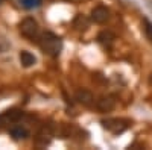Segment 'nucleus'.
Masks as SVG:
<instances>
[{"label": "nucleus", "instance_id": "1", "mask_svg": "<svg viewBox=\"0 0 152 150\" xmlns=\"http://www.w3.org/2000/svg\"><path fill=\"white\" fill-rule=\"evenodd\" d=\"M38 44H40L41 50L46 55L52 56V58H56L62 50V40L58 35H55L53 32L41 33L40 38H38Z\"/></svg>", "mask_w": 152, "mask_h": 150}, {"label": "nucleus", "instance_id": "2", "mask_svg": "<svg viewBox=\"0 0 152 150\" xmlns=\"http://www.w3.org/2000/svg\"><path fill=\"white\" fill-rule=\"evenodd\" d=\"M20 33L31 41H38L40 38V26H38L37 20L32 17H26L20 23Z\"/></svg>", "mask_w": 152, "mask_h": 150}, {"label": "nucleus", "instance_id": "3", "mask_svg": "<svg viewBox=\"0 0 152 150\" xmlns=\"http://www.w3.org/2000/svg\"><path fill=\"white\" fill-rule=\"evenodd\" d=\"M102 126L111 133L119 135V133H123L131 126V121L125 118H107V120H102Z\"/></svg>", "mask_w": 152, "mask_h": 150}, {"label": "nucleus", "instance_id": "4", "mask_svg": "<svg viewBox=\"0 0 152 150\" xmlns=\"http://www.w3.org/2000/svg\"><path fill=\"white\" fill-rule=\"evenodd\" d=\"M23 115H24L23 111H20V109H9V111L3 112V114H0V128L6 126V124L18 121Z\"/></svg>", "mask_w": 152, "mask_h": 150}, {"label": "nucleus", "instance_id": "5", "mask_svg": "<svg viewBox=\"0 0 152 150\" xmlns=\"http://www.w3.org/2000/svg\"><path fill=\"white\" fill-rule=\"evenodd\" d=\"M96 108L100 111V112H110L116 108V99L113 96H104L100 97L97 102H96Z\"/></svg>", "mask_w": 152, "mask_h": 150}, {"label": "nucleus", "instance_id": "6", "mask_svg": "<svg viewBox=\"0 0 152 150\" xmlns=\"http://www.w3.org/2000/svg\"><path fill=\"white\" fill-rule=\"evenodd\" d=\"M91 20L94 23H99V24L108 21L110 20V11L105 6H96L91 11Z\"/></svg>", "mask_w": 152, "mask_h": 150}, {"label": "nucleus", "instance_id": "7", "mask_svg": "<svg viewBox=\"0 0 152 150\" xmlns=\"http://www.w3.org/2000/svg\"><path fill=\"white\" fill-rule=\"evenodd\" d=\"M76 100H78L81 105L90 108L94 103V96H93L91 91H88V90H79L78 93H76Z\"/></svg>", "mask_w": 152, "mask_h": 150}, {"label": "nucleus", "instance_id": "8", "mask_svg": "<svg viewBox=\"0 0 152 150\" xmlns=\"http://www.w3.org/2000/svg\"><path fill=\"white\" fill-rule=\"evenodd\" d=\"M88 26H90V20H88L85 15L82 14H78L75 17V21H73V28L76 30H79V32H84L88 29Z\"/></svg>", "mask_w": 152, "mask_h": 150}, {"label": "nucleus", "instance_id": "9", "mask_svg": "<svg viewBox=\"0 0 152 150\" xmlns=\"http://www.w3.org/2000/svg\"><path fill=\"white\" fill-rule=\"evenodd\" d=\"M114 40H116V36H114L111 32H108V30H104V32H100L97 35V41L102 44L104 47H108V49L113 46Z\"/></svg>", "mask_w": 152, "mask_h": 150}, {"label": "nucleus", "instance_id": "10", "mask_svg": "<svg viewBox=\"0 0 152 150\" xmlns=\"http://www.w3.org/2000/svg\"><path fill=\"white\" fill-rule=\"evenodd\" d=\"M20 62H21V65L24 68H29V67H32L35 62H37V59H35V56L31 52L23 50V52H20Z\"/></svg>", "mask_w": 152, "mask_h": 150}, {"label": "nucleus", "instance_id": "11", "mask_svg": "<svg viewBox=\"0 0 152 150\" xmlns=\"http://www.w3.org/2000/svg\"><path fill=\"white\" fill-rule=\"evenodd\" d=\"M9 133H11V136H12L14 140H26L28 136H29V132L24 129V128H21V126L12 128V129L9 130Z\"/></svg>", "mask_w": 152, "mask_h": 150}, {"label": "nucleus", "instance_id": "12", "mask_svg": "<svg viewBox=\"0 0 152 150\" xmlns=\"http://www.w3.org/2000/svg\"><path fill=\"white\" fill-rule=\"evenodd\" d=\"M20 3L26 9H35L41 5V0H20Z\"/></svg>", "mask_w": 152, "mask_h": 150}, {"label": "nucleus", "instance_id": "13", "mask_svg": "<svg viewBox=\"0 0 152 150\" xmlns=\"http://www.w3.org/2000/svg\"><path fill=\"white\" fill-rule=\"evenodd\" d=\"M145 33H146L148 40H149L151 44H152V23H151L149 20H145Z\"/></svg>", "mask_w": 152, "mask_h": 150}, {"label": "nucleus", "instance_id": "14", "mask_svg": "<svg viewBox=\"0 0 152 150\" xmlns=\"http://www.w3.org/2000/svg\"><path fill=\"white\" fill-rule=\"evenodd\" d=\"M3 50H5V46H2V44H0V53H2Z\"/></svg>", "mask_w": 152, "mask_h": 150}, {"label": "nucleus", "instance_id": "15", "mask_svg": "<svg viewBox=\"0 0 152 150\" xmlns=\"http://www.w3.org/2000/svg\"><path fill=\"white\" fill-rule=\"evenodd\" d=\"M149 83L152 85V74H151V76H149Z\"/></svg>", "mask_w": 152, "mask_h": 150}, {"label": "nucleus", "instance_id": "16", "mask_svg": "<svg viewBox=\"0 0 152 150\" xmlns=\"http://www.w3.org/2000/svg\"><path fill=\"white\" fill-rule=\"evenodd\" d=\"M2 2H3V0H0V5H2Z\"/></svg>", "mask_w": 152, "mask_h": 150}]
</instances>
